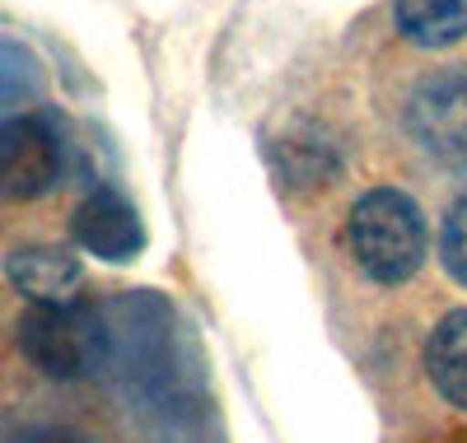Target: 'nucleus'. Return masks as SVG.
I'll use <instances>...</instances> for the list:
<instances>
[{"instance_id":"nucleus-1","label":"nucleus","mask_w":467,"mask_h":443,"mask_svg":"<svg viewBox=\"0 0 467 443\" xmlns=\"http://www.w3.org/2000/svg\"><path fill=\"white\" fill-rule=\"evenodd\" d=\"M346 248L356 266L379 285H402L431 257V224L420 206L398 187L365 191L346 220Z\"/></svg>"},{"instance_id":"nucleus-2","label":"nucleus","mask_w":467,"mask_h":443,"mask_svg":"<svg viewBox=\"0 0 467 443\" xmlns=\"http://www.w3.org/2000/svg\"><path fill=\"white\" fill-rule=\"evenodd\" d=\"M19 350L47 378H61V383L89 378L108 359V322L85 299L28 304L19 317Z\"/></svg>"},{"instance_id":"nucleus-3","label":"nucleus","mask_w":467,"mask_h":443,"mask_svg":"<svg viewBox=\"0 0 467 443\" xmlns=\"http://www.w3.org/2000/svg\"><path fill=\"white\" fill-rule=\"evenodd\" d=\"M61 178V136L47 117H10L0 122V196L37 201Z\"/></svg>"},{"instance_id":"nucleus-4","label":"nucleus","mask_w":467,"mask_h":443,"mask_svg":"<svg viewBox=\"0 0 467 443\" xmlns=\"http://www.w3.org/2000/svg\"><path fill=\"white\" fill-rule=\"evenodd\" d=\"M407 122L416 140L440 154V159H467V75L462 70H440L431 79H420V89L411 94Z\"/></svg>"},{"instance_id":"nucleus-5","label":"nucleus","mask_w":467,"mask_h":443,"mask_svg":"<svg viewBox=\"0 0 467 443\" xmlns=\"http://www.w3.org/2000/svg\"><path fill=\"white\" fill-rule=\"evenodd\" d=\"M70 233L89 257L99 262H136L140 248H145V224H140V211L122 191H89L80 206H75V220H70Z\"/></svg>"},{"instance_id":"nucleus-6","label":"nucleus","mask_w":467,"mask_h":443,"mask_svg":"<svg viewBox=\"0 0 467 443\" xmlns=\"http://www.w3.org/2000/svg\"><path fill=\"white\" fill-rule=\"evenodd\" d=\"M5 275L28 304H57V299H75V290L85 280V266L66 248H19L5 262Z\"/></svg>"},{"instance_id":"nucleus-7","label":"nucleus","mask_w":467,"mask_h":443,"mask_svg":"<svg viewBox=\"0 0 467 443\" xmlns=\"http://www.w3.org/2000/svg\"><path fill=\"white\" fill-rule=\"evenodd\" d=\"M425 374L449 407L467 411V308H453L435 322L425 341Z\"/></svg>"},{"instance_id":"nucleus-8","label":"nucleus","mask_w":467,"mask_h":443,"mask_svg":"<svg viewBox=\"0 0 467 443\" xmlns=\"http://www.w3.org/2000/svg\"><path fill=\"white\" fill-rule=\"evenodd\" d=\"M393 19L411 47H449L467 33V0H393Z\"/></svg>"},{"instance_id":"nucleus-9","label":"nucleus","mask_w":467,"mask_h":443,"mask_svg":"<svg viewBox=\"0 0 467 443\" xmlns=\"http://www.w3.org/2000/svg\"><path fill=\"white\" fill-rule=\"evenodd\" d=\"M440 262L444 271L458 280V285L467 290V196H458L444 224H440Z\"/></svg>"},{"instance_id":"nucleus-10","label":"nucleus","mask_w":467,"mask_h":443,"mask_svg":"<svg viewBox=\"0 0 467 443\" xmlns=\"http://www.w3.org/2000/svg\"><path fill=\"white\" fill-rule=\"evenodd\" d=\"M19 443H80V438L66 434V429H33V434H24Z\"/></svg>"}]
</instances>
